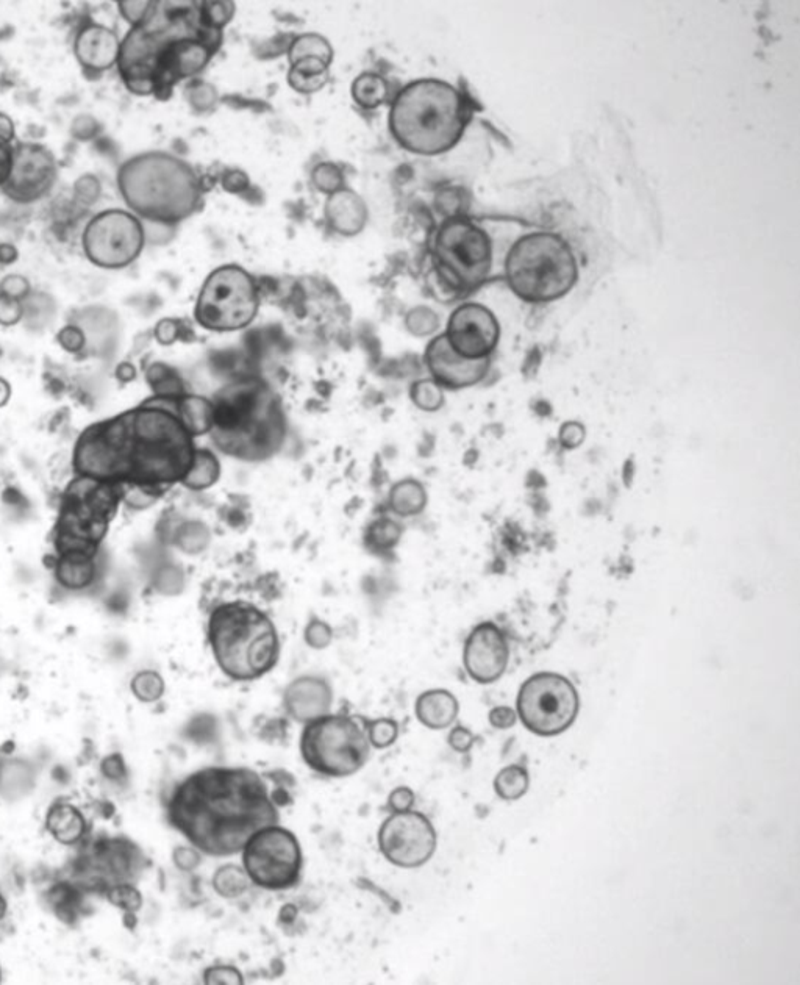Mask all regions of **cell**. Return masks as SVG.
I'll use <instances>...</instances> for the list:
<instances>
[{"label": "cell", "mask_w": 800, "mask_h": 985, "mask_svg": "<svg viewBox=\"0 0 800 985\" xmlns=\"http://www.w3.org/2000/svg\"><path fill=\"white\" fill-rule=\"evenodd\" d=\"M166 818L191 846L210 857L241 853L250 835L280 821L268 782L244 767H207L172 790Z\"/></svg>", "instance_id": "6da1fadb"}, {"label": "cell", "mask_w": 800, "mask_h": 985, "mask_svg": "<svg viewBox=\"0 0 800 985\" xmlns=\"http://www.w3.org/2000/svg\"><path fill=\"white\" fill-rule=\"evenodd\" d=\"M175 398L152 396L99 421L113 455L115 482L165 493L193 466L196 438L175 413Z\"/></svg>", "instance_id": "7a4b0ae2"}, {"label": "cell", "mask_w": 800, "mask_h": 985, "mask_svg": "<svg viewBox=\"0 0 800 985\" xmlns=\"http://www.w3.org/2000/svg\"><path fill=\"white\" fill-rule=\"evenodd\" d=\"M211 441L222 454L241 462H265L285 443L286 415L282 401L255 377L235 380L213 399Z\"/></svg>", "instance_id": "3957f363"}, {"label": "cell", "mask_w": 800, "mask_h": 985, "mask_svg": "<svg viewBox=\"0 0 800 985\" xmlns=\"http://www.w3.org/2000/svg\"><path fill=\"white\" fill-rule=\"evenodd\" d=\"M118 190L127 210L141 221L174 226L196 212L202 196L193 166L168 152L127 158L118 169Z\"/></svg>", "instance_id": "277c9868"}, {"label": "cell", "mask_w": 800, "mask_h": 985, "mask_svg": "<svg viewBox=\"0 0 800 985\" xmlns=\"http://www.w3.org/2000/svg\"><path fill=\"white\" fill-rule=\"evenodd\" d=\"M468 122L463 94L438 79L411 82L399 91L390 110V129L397 143L425 157L450 151Z\"/></svg>", "instance_id": "5b68a950"}, {"label": "cell", "mask_w": 800, "mask_h": 985, "mask_svg": "<svg viewBox=\"0 0 800 985\" xmlns=\"http://www.w3.org/2000/svg\"><path fill=\"white\" fill-rule=\"evenodd\" d=\"M207 640L216 665L235 682H254L280 660L279 631L268 613L246 601L222 602L211 610Z\"/></svg>", "instance_id": "8992f818"}, {"label": "cell", "mask_w": 800, "mask_h": 985, "mask_svg": "<svg viewBox=\"0 0 800 985\" xmlns=\"http://www.w3.org/2000/svg\"><path fill=\"white\" fill-rule=\"evenodd\" d=\"M505 279L511 291L530 304L563 298L579 279V265L566 240L549 232L519 238L505 258Z\"/></svg>", "instance_id": "52a82bcc"}, {"label": "cell", "mask_w": 800, "mask_h": 985, "mask_svg": "<svg viewBox=\"0 0 800 985\" xmlns=\"http://www.w3.org/2000/svg\"><path fill=\"white\" fill-rule=\"evenodd\" d=\"M119 504L122 485L75 476L63 495L55 526L58 554L79 552L96 557Z\"/></svg>", "instance_id": "ba28073f"}, {"label": "cell", "mask_w": 800, "mask_h": 985, "mask_svg": "<svg viewBox=\"0 0 800 985\" xmlns=\"http://www.w3.org/2000/svg\"><path fill=\"white\" fill-rule=\"evenodd\" d=\"M299 749L305 765L325 778L354 776L371 759L366 718L330 712L308 721Z\"/></svg>", "instance_id": "9c48e42d"}, {"label": "cell", "mask_w": 800, "mask_h": 985, "mask_svg": "<svg viewBox=\"0 0 800 985\" xmlns=\"http://www.w3.org/2000/svg\"><path fill=\"white\" fill-rule=\"evenodd\" d=\"M260 294L254 277L238 265L215 269L197 296L194 318L211 332H236L254 323Z\"/></svg>", "instance_id": "30bf717a"}, {"label": "cell", "mask_w": 800, "mask_h": 985, "mask_svg": "<svg viewBox=\"0 0 800 985\" xmlns=\"http://www.w3.org/2000/svg\"><path fill=\"white\" fill-rule=\"evenodd\" d=\"M436 268L454 290L480 287L493 268V244L482 227L466 218H449L433 241Z\"/></svg>", "instance_id": "8fae6325"}, {"label": "cell", "mask_w": 800, "mask_h": 985, "mask_svg": "<svg viewBox=\"0 0 800 985\" xmlns=\"http://www.w3.org/2000/svg\"><path fill=\"white\" fill-rule=\"evenodd\" d=\"M577 688L563 674L536 673L519 688L516 713L524 728L538 737H557L579 717Z\"/></svg>", "instance_id": "7c38bea8"}, {"label": "cell", "mask_w": 800, "mask_h": 985, "mask_svg": "<svg viewBox=\"0 0 800 985\" xmlns=\"http://www.w3.org/2000/svg\"><path fill=\"white\" fill-rule=\"evenodd\" d=\"M243 868L252 885L271 892L290 890L304 871V853L294 832L279 823L250 835L241 849Z\"/></svg>", "instance_id": "4fadbf2b"}, {"label": "cell", "mask_w": 800, "mask_h": 985, "mask_svg": "<svg viewBox=\"0 0 800 985\" xmlns=\"http://www.w3.org/2000/svg\"><path fill=\"white\" fill-rule=\"evenodd\" d=\"M144 246L143 221L124 208H107L96 213L82 233L83 254L100 269L127 268L140 258Z\"/></svg>", "instance_id": "5bb4252c"}, {"label": "cell", "mask_w": 800, "mask_h": 985, "mask_svg": "<svg viewBox=\"0 0 800 985\" xmlns=\"http://www.w3.org/2000/svg\"><path fill=\"white\" fill-rule=\"evenodd\" d=\"M380 853L391 865L404 870L424 867L438 846L432 821L422 812H393L383 821L377 834Z\"/></svg>", "instance_id": "9a60e30c"}, {"label": "cell", "mask_w": 800, "mask_h": 985, "mask_svg": "<svg viewBox=\"0 0 800 985\" xmlns=\"http://www.w3.org/2000/svg\"><path fill=\"white\" fill-rule=\"evenodd\" d=\"M58 165L54 152L41 143H16L13 168L2 193L16 204H33L54 190Z\"/></svg>", "instance_id": "2e32d148"}, {"label": "cell", "mask_w": 800, "mask_h": 985, "mask_svg": "<svg viewBox=\"0 0 800 985\" xmlns=\"http://www.w3.org/2000/svg\"><path fill=\"white\" fill-rule=\"evenodd\" d=\"M447 341L461 357L469 360L490 359L500 340V326L494 313L482 304H463L454 310L447 323Z\"/></svg>", "instance_id": "e0dca14e"}, {"label": "cell", "mask_w": 800, "mask_h": 985, "mask_svg": "<svg viewBox=\"0 0 800 985\" xmlns=\"http://www.w3.org/2000/svg\"><path fill=\"white\" fill-rule=\"evenodd\" d=\"M510 662L507 635L493 621L477 624L463 648L466 673L477 684L488 685L504 676Z\"/></svg>", "instance_id": "ac0fdd59"}, {"label": "cell", "mask_w": 800, "mask_h": 985, "mask_svg": "<svg viewBox=\"0 0 800 985\" xmlns=\"http://www.w3.org/2000/svg\"><path fill=\"white\" fill-rule=\"evenodd\" d=\"M425 365L430 379L443 390H463L474 387L490 371V359L469 360L450 348L446 335L433 338L425 349Z\"/></svg>", "instance_id": "d6986e66"}, {"label": "cell", "mask_w": 800, "mask_h": 985, "mask_svg": "<svg viewBox=\"0 0 800 985\" xmlns=\"http://www.w3.org/2000/svg\"><path fill=\"white\" fill-rule=\"evenodd\" d=\"M121 40L118 33L99 22L88 21L74 38L75 60L88 79H96L118 66Z\"/></svg>", "instance_id": "ffe728a7"}, {"label": "cell", "mask_w": 800, "mask_h": 985, "mask_svg": "<svg viewBox=\"0 0 800 985\" xmlns=\"http://www.w3.org/2000/svg\"><path fill=\"white\" fill-rule=\"evenodd\" d=\"M283 709L297 723H308L332 712L333 688L321 676H300L283 692Z\"/></svg>", "instance_id": "44dd1931"}, {"label": "cell", "mask_w": 800, "mask_h": 985, "mask_svg": "<svg viewBox=\"0 0 800 985\" xmlns=\"http://www.w3.org/2000/svg\"><path fill=\"white\" fill-rule=\"evenodd\" d=\"M460 704L454 693L444 688H433L416 699L415 715L419 723L432 731H443L457 721Z\"/></svg>", "instance_id": "7402d4cb"}, {"label": "cell", "mask_w": 800, "mask_h": 985, "mask_svg": "<svg viewBox=\"0 0 800 985\" xmlns=\"http://www.w3.org/2000/svg\"><path fill=\"white\" fill-rule=\"evenodd\" d=\"M325 216L336 232L350 237L366 226L368 208L357 194L349 190H338L330 194Z\"/></svg>", "instance_id": "603a6c76"}, {"label": "cell", "mask_w": 800, "mask_h": 985, "mask_svg": "<svg viewBox=\"0 0 800 985\" xmlns=\"http://www.w3.org/2000/svg\"><path fill=\"white\" fill-rule=\"evenodd\" d=\"M55 577L61 587L83 590L93 584L96 577V557L79 552L58 554Z\"/></svg>", "instance_id": "cb8c5ba5"}, {"label": "cell", "mask_w": 800, "mask_h": 985, "mask_svg": "<svg viewBox=\"0 0 800 985\" xmlns=\"http://www.w3.org/2000/svg\"><path fill=\"white\" fill-rule=\"evenodd\" d=\"M175 413L194 438L210 434L213 427V402L197 394H185L175 398Z\"/></svg>", "instance_id": "d4e9b609"}, {"label": "cell", "mask_w": 800, "mask_h": 985, "mask_svg": "<svg viewBox=\"0 0 800 985\" xmlns=\"http://www.w3.org/2000/svg\"><path fill=\"white\" fill-rule=\"evenodd\" d=\"M329 65L316 58H307L291 65L288 83L300 94L318 93L329 82Z\"/></svg>", "instance_id": "484cf974"}, {"label": "cell", "mask_w": 800, "mask_h": 985, "mask_svg": "<svg viewBox=\"0 0 800 985\" xmlns=\"http://www.w3.org/2000/svg\"><path fill=\"white\" fill-rule=\"evenodd\" d=\"M219 477H221V463L215 452L197 448L193 466L180 485L193 491L207 490L218 482Z\"/></svg>", "instance_id": "4316f807"}, {"label": "cell", "mask_w": 800, "mask_h": 985, "mask_svg": "<svg viewBox=\"0 0 800 985\" xmlns=\"http://www.w3.org/2000/svg\"><path fill=\"white\" fill-rule=\"evenodd\" d=\"M427 506V491L418 480L397 482L390 491V509L399 516L419 515Z\"/></svg>", "instance_id": "83f0119b"}, {"label": "cell", "mask_w": 800, "mask_h": 985, "mask_svg": "<svg viewBox=\"0 0 800 985\" xmlns=\"http://www.w3.org/2000/svg\"><path fill=\"white\" fill-rule=\"evenodd\" d=\"M390 94L388 83L379 74L365 72L352 83V97L361 108L372 110L385 104Z\"/></svg>", "instance_id": "f1b7e54d"}, {"label": "cell", "mask_w": 800, "mask_h": 985, "mask_svg": "<svg viewBox=\"0 0 800 985\" xmlns=\"http://www.w3.org/2000/svg\"><path fill=\"white\" fill-rule=\"evenodd\" d=\"M211 884L215 892L225 900H236L250 889L252 882L244 868L229 864L215 871Z\"/></svg>", "instance_id": "f546056e"}, {"label": "cell", "mask_w": 800, "mask_h": 985, "mask_svg": "<svg viewBox=\"0 0 800 985\" xmlns=\"http://www.w3.org/2000/svg\"><path fill=\"white\" fill-rule=\"evenodd\" d=\"M530 787L529 771L521 765H508L497 773L494 790L504 801H518Z\"/></svg>", "instance_id": "4dcf8cb0"}, {"label": "cell", "mask_w": 800, "mask_h": 985, "mask_svg": "<svg viewBox=\"0 0 800 985\" xmlns=\"http://www.w3.org/2000/svg\"><path fill=\"white\" fill-rule=\"evenodd\" d=\"M288 57H290L291 65L300 60H307V58H316V60L324 61L330 66L333 61V49L324 36L316 35V33H305V35L297 36L296 40L293 41Z\"/></svg>", "instance_id": "1f68e13d"}, {"label": "cell", "mask_w": 800, "mask_h": 985, "mask_svg": "<svg viewBox=\"0 0 800 985\" xmlns=\"http://www.w3.org/2000/svg\"><path fill=\"white\" fill-rule=\"evenodd\" d=\"M49 829L61 842L71 843L83 832V820L72 807H55L49 814Z\"/></svg>", "instance_id": "d6a6232c"}, {"label": "cell", "mask_w": 800, "mask_h": 985, "mask_svg": "<svg viewBox=\"0 0 800 985\" xmlns=\"http://www.w3.org/2000/svg\"><path fill=\"white\" fill-rule=\"evenodd\" d=\"M402 537V527L390 518H380L368 527L366 545L374 552H388L396 548Z\"/></svg>", "instance_id": "836d02e7"}, {"label": "cell", "mask_w": 800, "mask_h": 985, "mask_svg": "<svg viewBox=\"0 0 800 985\" xmlns=\"http://www.w3.org/2000/svg\"><path fill=\"white\" fill-rule=\"evenodd\" d=\"M147 382L154 390V396L174 398V396H182L183 394L179 376L163 363H155L147 369Z\"/></svg>", "instance_id": "e575fe53"}, {"label": "cell", "mask_w": 800, "mask_h": 985, "mask_svg": "<svg viewBox=\"0 0 800 985\" xmlns=\"http://www.w3.org/2000/svg\"><path fill=\"white\" fill-rule=\"evenodd\" d=\"M410 398L422 412H438L444 405V390L433 379L416 380L411 385Z\"/></svg>", "instance_id": "d590c367"}, {"label": "cell", "mask_w": 800, "mask_h": 985, "mask_svg": "<svg viewBox=\"0 0 800 985\" xmlns=\"http://www.w3.org/2000/svg\"><path fill=\"white\" fill-rule=\"evenodd\" d=\"M165 681L157 671H141L132 681V692L141 703H155L165 695Z\"/></svg>", "instance_id": "8d00e7d4"}, {"label": "cell", "mask_w": 800, "mask_h": 985, "mask_svg": "<svg viewBox=\"0 0 800 985\" xmlns=\"http://www.w3.org/2000/svg\"><path fill=\"white\" fill-rule=\"evenodd\" d=\"M369 743L374 749H386L393 746L399 738V724L393 718H375L366 720Z\"/></svg>", "instance_id": "74e56055"}, {"label": "cell", "mask_w": 800, "mask_h": 985, "mask_svg": "<svg viewBox=\"0 0 800 985\" xmlns=\"http://www.w3.org/2000/svg\"><path fill=\"white\" fill-rule=\"evenodd\" d=\"M163 493L138 485H122V504L132 510H146L154 506Z\"/></svg>", "instance_id": "f35d334b"}, {"label": "cell", "mask_w": 800, "mask_h": 985, "mask_svg": "<svg viewBox=\"0 0 800 985\" xmlns=\"http://www.w3.org/2000/svg\"><path fill=\"white\" fill-rule=\"evenodd\" d=\"M155 7H157V2H136V0H121L118 2L119 11H121L122 18L129 22L132 27L143 26L144 22L152 16Z\"/></svg>", "instance_id": "ab89813d"}, {"label": "cell", "mask_w": 800, "mask_h": 985, "mask_svg": "<svg viewBox=\"0 0 800 985\" xmlns=\"http://www.w3.org/2000/svg\"><path fill=\"white\" fill-rule=\"evenodd\" d=\"M57 343L60 344L63 351L72 355L80 354L88 348L85 332L79 324L75 323L66 324L65 327L58 330Z\"/></svg>", "instance_id": "60d3db41"}, {"label": "cell", "mask_w": 800, "mask_h": 985, "mask_svg": "<svg viewBox=\"0 0 800 985\" xmlns=\"http://www.w3.org/2000/svg\"><path fill=\"white\" fill-rule=\"evenodd\" d=\"M202 19L211 29L221 30L232 19L233 4L230 2H207L200 7Z\"/></svg>", "instance_id": "b9f144b4"}, {"label": "cell", "mask_w": 800, "mask_h": 985, "mask_svg": "<svg viewBox=\"0 0 800 985\" xmlns=\"http://www.w3.org/2000/svg\"><path fill=\"white\" fill-rule=\"evenodd\" d=\"M305 643L313 649L329 648L333 640V629L325 621L313 618L305 627Z\"/></svg>", "instance_id": "7bdbcfd3"}, {"label": "cell", "mask_w": 800, "mask_h": 985, "mask_svg": "<svg viewBox=\"0 0 800 985\" xmlns=\"http://www.w3.org/2000/svg\"><path fill=\"white\" fill-rule=\"evenodd\" d=\"M204 982L208 985H241L244 984V976L232 965H216L204 971Z\"/></svg>", "instance_id": "ee69618b"}, {"label": "cell", "mask_w": 800, "mask_h": 985, "mask_svg": "<svg viewBox=\"0 0 800 985\" xmlns=\"http://www.w3.org/2000/svg\"><path fill=\"white\" fill-rule=\"evenodd\" d=\"M0 294L7 298L25 301L32 294V285L21 274H8L0 280Z\"/></svg>", "instance_id": "f6af8a7d"}, {"label": "cell", "mask_w": 800, "mask_h": 985, "mask_svg": "<svg viewBox=\"0 0 800 985\" xmlns=\"http://www.w3.org/2000/svg\"><path fill=\"white\" fill-rule=\"evenodd\" d=\"M24 315V301L7 298L4 294H0V326H18L22 319H24Z\"/></svg>", "instance_id": "bcb514c9"}, {"label": "cell", "mask_w": 800, "mask_h": 985, "mask_svg": "<svg viewBox=\"0 0 800 985\" xmlns=\"http://www.w3.org/2000/svg\"><path fill=\"white\" fill-rule=\"evenodd\" d=\"M313 180H315L316 187L319 190L324 191V193H335V191L341 190V172L336 169L333 165H321L315 169L313 172Z\"/></svg>", "instance_id": "7dc6e473"}, {"label": "cell", "mask_w": 800, "mask_h": 985, "mask_svg": "<svg viewBox=\"0 0 800 985\" xmlns=\"http://www.w3.org/2000/svg\"><path fill=\"white\" fill-rule=\"evenodd\" d=\"M586 429L582 423H577V421H568V423L563 424L560 427V432H558V440H560V445L565 449H577L583 445L585 441Z\"/></svg>", "instance_id": "c3c4849f"}, {"label": "cell", "mask_w": 800, "mask_h": 985, "mask_svg": "<svg viewBox=\"0 0 800 985\" xmlns=\"http://www.w3.org/2000/svg\"><path fill=\"white\" fill-rule=\"evenodd\" d=\"M75 197L77 201L82 202V204H94L97 201V197L100 194V183L96 177L91 176V174H85V176L80 177L74 185Z\"/></svg>", "instance_id": "681fc988"}, {"label": "cell", "mask_w": 800, "mask_h": 985, "mask_svg": "<svg viewBox=\"0 0 800 985\" xmlns=\"http://www.w3.org/2000/svg\"><path fill=\"white\" fill-rule=\"evenodd\" d=\"M447 743L455 753L466 754L471 751L475 743V735L465 726H455L447 737Z\"/></svg>", "instance_id": "f907efd6"}, {"label": "cell", "mask_w": 800, "mask_h": 985, "mask_svg": "<svg viewBox=\"0 0 800 985\" xmlns=\"http://www.w3.org/2000/svg\"><path fill=\"white\" fill-rule=\"evenodd\" d=\"M416 803V795L410 787H397L390 793L388 798V809L391 812H405L413 809Z\"/></svg>", "instance_id": "816d5d0a"}, {"label": "cell", "mask_w": 800, "mask_h": 985, "mask_svg": "<svg viewBox=\"0 0 800 985\" xmlns=\"http://www.w3.org/2000/svg\"><path fill=\"white\" fill-rule=\"evenodd\" d=\"M199 849L194 846H180L174 851V862L180 870L194 871L202 864V856Z\"/></svg>", "instance_id": "f5cc1de1"}, {"label": "cell", "mask_w": 800, "mask_h": 985, "mask_svg": "<svg viewBox=\"0 0 800 985\" xmlns=\"http://www.w3.org/2000/svg\"><path fill=\"white\" fill-rule=\"evenodd\" d=\"M488 720H490V724L494 729L507 731V729L515 726L516 721H518V713L510 706L494 707L490 715H488Z\"/></svg>", "instance_id": "db71d44e"}, {"label": "cell", "mask_w": 800, "mask_h": 985, "mask_svg": "<svg viewBox=\"0 0 800 985\" xmlns=\"http://www.w3.org/2000/svg\"><path fill=\"white\" fill-rule=\"evenodd\" d=\"M72 135L80 141L91 140L99 130V122L93 116H79L72 122Z\"/></svg>", "instance_id": "11a10c76"}, {"label": "cell", "mask_w": 800, "mask_h": 985, "mask_svg": "<svg viewBox=\"0 0 800 985\" xmlns=\"http://www.w3.org/2000/svg\"><path fill=\"white\" fill-rule=\"evenodd\" d=\"M13 155H15V144L0 138V190L7 183L13 168Z\"/></svg>", "instance_id": "9f6ffc18"}, {"label": "cell", "mask_w": 800, "mask_h": 985, "mask_svg": "<svg viewBox=\"0 0 800 985\" xmlns=\"http://www.w3.org/2000/svg\"><path fill=\"white\" fill-rule=\"evenodd\" d=\"M177 337H179V327L172 319H161L155 327V338L160 344L168 346V344L174 343Z\"/></svg>", "instance_id": "6f0895ef"}, {"label": "cell", "mask_w": 800, "mask_h": 985, "mask_svg": "<svg viewBox=\"0 0 800 985\" xmlns=\"http://www.w3.org/2000/svg\"><path fill=\"white\" fill-rule=\"evenodd\" d=\"M0 138L10 141V143H13L16 138L15 122L4 112H0Z\"/></svg>", "instance_id": "680465c9"}, {"label": "cell", "mask_w": 800, "mask_h": 985, "mask_svg": "<svg viewBox=\"0 0 800 985\" xmlns=\"http://www.w3.org/2000/svg\"><path fill=\"white\" fill-rule=\"evenodd\" d=\"M19 252L16 246L10 243H0V265L10 266L18 260Z\"/></svg>", "instance_id": "91938a15"}, {"label": "cell", "mask_w": 800, "mask_h": 985, "mask_svg": "<svg viewBox=\"0 0 800 985\" xmlns=\"http://www.w3.org/2000/svg\"><path fill=\"white\" fill-rule=\"evenodd\" d=\"M136 371L130 363H122L116 368V377H118L121 382H130V380L135 379Z\"/></svg>", "instance_id": "94428289"}, {"label": "cell", "mask_w": 800, "mask_h": 985, "mask_svg": "<svg viewBox=\"0 0 800 985\" xmlns=\"http://www.w3.org/2000/svg\"><path fill=\"white\" fill-rule=\"evenodd\" d=\"M11 393L13 390H11L10 382L4 377H0V409H4L5 405L10 402Z\"/></svg>", "instance_id": "6125c7cd"}, {"label": "cell", "mask_w": 800, "mask_h": 985, "mask_svg": "<svg viewBox=\"0 0 800 985\" xmlns=\"http://www.w3.org/2000/svg\"><path fill=\"white\" fill-rule=\"evenodd\" d=\"M7 914V901H5L4 896L0 895V920Z\"/></svg>", "instance_id": "be15d7a7"}, {"label": "cell", "mask_w": 800, "mask_h": 985, "mask_svg": "<svg viewBox=\"0 0 800 985\" xmlns=\"http://www.w3.org/2000/svg\"><path fill=\"white\" fill-rule=\"evenodd\" d=\"M0 979H2V976H0Z\"/></svg>", "instance_id": "e7e4bbea"}]
</instances>
